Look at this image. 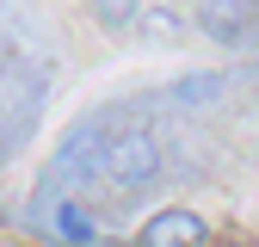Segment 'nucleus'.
<instances>
[{"label":"nucleus","instance_id":"obj_1","mask_svg":"<svg viewBox=\"0 0 259 247\" xmlns=\"http://www.w3.org/2000/svg\"><path fill=\"white\" fill-rule=\"evenodd\" d=\"M99 179H111L117 192H148V185L160 179V142L148 130H117V136H105V148H99Z\"/></svg>","mask_w":259,"mask_h":247},{"label":"nucleus","instance_id":"obj_2","mask_svg":"<svg viewBox=\"0 0 259 247\" xmlns=\"http://www.w3.org/2000/svg\"><path fill=\"white\" fill-rule=\"evenodd\" d=\"M198 31L216 44H253V31H259V13H253V0H198Z\"/></svg>","mask_w":259,"mask_h":247},{"label":"nucleus","instance_id":"obj_3","mask_svg":"<svg viewBox=\"0 0 259 247\" xmlns=\"http://www.w3.org/2000/svg\"><path fill=\"white\" fill-rule=\"evenodd\" d=\"M204 241H210V223L198 210H185V204L154 210L148 223L136 229V247H204Z\"/></svg>","mask_w":259,"mask_h":247},{"label":"nucleus","instance_id":"obj_4","mask_svg":"<svg viewBox=\"0 0 259 247\" xmlns=\"http://www.w3.org/2000/svg\"><path fill=\"white\" fill-rule=\"evenodd\" d=\"M130 31H136L142 44H154V50L185 44V19H179L173 7H160V0H142V7H136V19H130Z\"/></svg>","mask_w":259,"mask_h":247},{"label":"nucleus","instance_id":"obj_5","mask_svg":"<svg viewBox=\"0 0 259 247\" xmlns=\"http://www.w3.org/2000/svg\"><path fill=\"white\" fill-rule=\"evenodd\" d=\"M50 229L68 247H93L99 241V216H93L87 204H74V198H62V204H50Z\"/></svg>","mask_w":259,"mask_h":247},{"label":"nucleus","instance_id":"obj_6","mask_svg":"<svg viewBox=\"0 0 259 247\" xmlns=\"http://www.w3.org/2000/svg\"><path fill=\"white\" fill-rule=\"evenodd\" d=\"M173 99L179 105H216L222 99V74H210V68L204 74H179L173 80Z\"/></svg>","mask_w":259,"mask_h":247},{"label":"nucleus","instance_id":"obj_7","mask_svg":"<svg viewBox=\"0 0 259 247\" xmlns=\"http://www.w3.org/2000/svg\"><path fill=\"white\" fill-rule=\"evenodd\" d=\"M87 7H93V19H99V25L123 31L130 19H136V7H142V0H87Z\"/></svg>","mask_w":259,"mask_h":247}]
</instances>
